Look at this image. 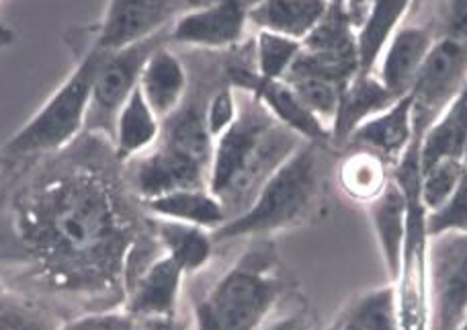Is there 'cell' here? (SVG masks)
<instances>
[{"label": "cell", "mask_w": 467, "mask_h": 330, "mask_svg": "<svg viewBox=\"0 0 467 330\" xmlns=\"http://www.w3.org/2000/svg\"><path fill=\"white\" fill-rule=\"evenodd\" d=\"M306 139L258 113L238 111L232 128L218 138L210 167V191L226 211L258 193L275 170Z\"/></svg>", "instance_id": "1"}, {"label": "cell", "mask_w": 467, "mask_h": 330, "mask_svg": "<svg viewBox=\"0 0 467 330\" xmlns=\"http://www.w3.org/2000/svg\"><path fill=\"white\" fill-rule=\"evenodd\" d=\"M322 160L318 144L306 142L265 180L244 213L215 230V241L273 232L291 226L310 211L318 195Z\"/></svg>", "instance_id": "2"}, {"label": "cell", "mask_w": 467, "mask_h": 330, "mask_svg": "<svg viewBox=\"0 0 467 330\" xmlns=\"http://www.w3.org/2000/svg\"><path fill=\"white\" fill-rule=\"evenodd\" d=\"M101 60L103 49H90L68 80L8 139L6 150L11 154H37L57 150L68 144L87 121L95 77Z\"/></svg>", "instance_id": "3"}, {"label": "cell", "mask_w": 467, "mask_h": 330, "mask_svg": "<svg viewBox=\"0 0 467 330\" xmlns=\"http://www.w3.org/2000/svg\"><path fill=\"white\" fill-rule=\"evenodd\" d=\"M47 238L68 257H88L109 242L113 220L101 189L77 180L47 201Z\"/></svg>", "instance_id": "4"}, {"label": "cell", "mask_w": 467, "mask_h": 330, "mask_svg": "<svg viewBox=\"0 0 467 330\" xmlns=\"http://www.w3.org/2000/svg\"><path fill=\"white\" fill-rule=\"evenodd\" d=\"M408 195V230L402 253V265L394 282L398 318L402 330H429V236L424 228V211L419 185L420 175L396 179Z\"/></svg>", "instance_id": "5"}, {"label": "cell", "mask_w": 467, "mask_h": 330, "mask_svg": "<svg viewBox=\"0 0 467 330\" xmlns=\"http://www.w3.org/2000/svg\"><path fill=\"white\" fill-rule=\"evenodd\" d=\"M429 330H457L467 316V232L429 238Z\"/></svg>", "instance_id": "6"}, {"label": "cell", "mask_w": 467, "mask_h": 330, "mask_svg": "<svg viewBox=\"0 0 467 330\" xmlns=\"http://www.w3.org/2000/svg\"><path fill=\"white\" fill-rule=\"evenodd\" d=\"M467 82V41L443 37L432 44L410 90L414 105V131L422 138L447 105Z\"/></svg>", "instance_id": "7"}, {"label": "cell", "mask_w": 467, "mask_h": 330, "mask_svg": "<svg viewBox=\"0 0 467 330\" xmlns=\"http://www.w3.org/2000/svg\"><path fill=\"white\" fill-rule=\"evenodd\" d=\"M273 298L275 284L261 267L238 265L215 285L203 310L222 330H254Z\"/></svg>", "instance_id": "8"}, {"label": "cell", "mask_w": 467, "mask_h": 330, "mask_svg": "<svg viewBox=\"0 0 467 330\" xmlns=\"http://www.w3.org/2000/svg\"><path fill=\"white\" fill-rule=\"evenodd\" d=\"M156 47L158 36L140 41L136 46L115 49V52H105L103 49V60L99 64L87 115L90 126H115L117 113L133 93V88L138 87L141 68H144L146 60Z\"/></svg>", "instance_id": "9"}, {"label": "cell", "mask_w": 467, "mask_h": 330, "mask_svg": "<svg viewBox=\"0 0 467 330\" xmlns=\"http://www.w3.org/2000/svg\"><path fill=\"white\" fill-rule=\"evenodd\" d=\"M185 13V0H109L97 47L115 52L156 37L164 25Z\"/></svg>", "instance_id": "10"}, {"label": "cell", "mask_w": 467, "mask_h": 330, "mask_svg": "<svg viewBox=\"0 0 467 330\" xmlns=\"http://www.w3.org/2000/svg\"><path fill=\"white\" fill-rule=\"evenodd\" d=\"M414 139L416 131L412 95H406L391 103L388 109H383L381 113L373 115L371 119L363 121L350 134L348 142H355L363 150L378 154L389 167H396L402 160V156L408 152V148L412 146Z\"/></svg>", "instance_id": "11"}, {"label": "cell", "mask_w": 467, "mask_h": 330, "mask_svg": "<svg viewBox=\"0 0 467 330\" xmlns=\"http://www.w3.org/2000/svg\"><path fill=\"white\" fill-rule=\"evenodd\" d=\"M248 19L242 0H226L210 8L185 11L174 19L171 39L177 44L199 47H226L238 41Z\"/></svg>", "instance_id": "12"}, {"label": "cell", "mask_w": 467, "mask_h": 330, "mask_svg": "<svg viewBox=\"0 0 467 330\" xmlns=\"http://www.w3.org/2000/svg\"><path fill=\"white\" fill-rule=\"evenodd\" d=\"M210 169L189 159L174 148L161 144L152 154L141 159L136 169V187L146 200H154L182 189H205L203 180Z\"/></svg>", "instance_id": "13"}, {"label": "cell", "mask_w": 467, "mask_h": 330, "mask_svg": "<svg viewBox=\"0 0 467 330\" xmlns=\"http://www.w3.org/2000/svg\"><path fill=\"white\" fill-rule=\"evenodd\" d=\"M369 222L378 238L383 269L394 284L402 265L404 241L408 230V195L396 179L389 180V185L383 189L379 197H375L371 203H367Z\"/></svg>", "instance_id": "14"}, {"label": "cell", "mask_w": 467, "mask_h": 330, "mask_svg": "<svg viewBox=\"0 0 467 330\" xmlns=\"http://www.w3.org/2000/svg\"><path fill=\"white\" fill-rule=\"evenodd\" d=\"M435 41L420 27H404L388 41L379 60V80L396 98L410 95L416 77Z\"/></svg>", "instance_id": "15"}, {"label": "cell", "mask_w": 467, "mask_h": 330, "mask_svg": "<svg viewBox=\"0 0 467 330\" xmlns=\"http://www.w3.org/2000/svg\"><path fill=\"white\" fill-rule=\"evenodd\" d=\"M244 85L253 87L256 98H261L266 111H269L281 126L296 131V134L306 139V142L320 144L332 136L330 129L307 109L302 103V98L294 93V88H291L285 80H263L258 77H253L246 80Z\"/></svg>", "instance_id": "16"}, {"label": "cell", "mask_w": 467, "mask_h": 330, "mask_svg": "<svg viewBox=\"0 0 467 330\" xmlns=\"http://www.w3.org/2000/svg\"><path fill=\"white\" fill-rule=\"evenodd\" d=\"M138 87L158 119H169L171 115L177 113L182 97H185V66L169 49L158 46L141 68Z\"/></svg>", "instance_id": "17"}, {"label": "cell", "mask_w": 467, "mask_h": 330, "mask_svg": "<svg viewBox=\"0 0 467 330\" xmlns=\"http://www.w3.org/2000/svg\"><path fill=\"white\" fill-rule=\"evenodd\" d=\"M467 146V82L419 142L420 172L439 160H462Z\"/></svg>", "instance_id": "18"}, {"label": "cell", "mask_w": 467, "mask_h": 330, "mask_svg": "<svg viewBox=\"0 0 467 330\" xmlns=\"http://www.w3.org/2000/svg\"><path fill=\"white\" fill-rule=\"evenodd\" d=\"M332 0H261L248 8V16L258 27L302 41L327 16Z\"/></svg>", "instance_id": "19"}, {"label": "cell", "mask_w": 467, "mask_h": 330, "mask_svg": "<svg viewBox=\"0 0 467 330\" xmlns=\"http://www.w3.org/2000/svg\"><path fill=\"white\" fill-rule=\"evenodd\" d=\"M394 101L398 98L381 85L379 78L358 72L347 82L343 95H340L337 118L332 123V136L337 139H348L363 121L388 109Z\"/></svg>", "instance_id": "20"}, {"label": "cell", "mask_w": 467, "mask_h": 330, "mask_svg": "<svg viewBox=\"0 0 467 330\" xmlns=\"http://www.w3.org/2000/svg\"><path fill=\"white\" fill-rule=\"evenodd\" d=\"M412 0H371L367 15L357 33L358 72L369 74L388 41L394 37L398 25L406 15Z\"/></svg>", "instance_id": "21"}, {"label": "cell", "mask_w": 467, "mask_h": 330, "mask_svg": "<svg viewBox=\"0 0 467 330\" xmlns=\"http://www.w3.org/2000/svg\"><path fill=\"white\" fill-rule=\"evenodd\" d=\"M148 205L150 210L161 213L164 218L210 230H218L220 226L226 224L228 216L223 203L212 191H205V189L172 191L154 197V200H148Z\"/></svg>", "instance_id": "22"}, {"label": "cell", "mask_w": 467, "mask_h": 330, "mask_svg": "<svg viewBox=\"0 0 467 330\" xmlns=\"http://www.w3.org/2000/svg\"><path fill=\"white\" fill-rule=\"evenodd\" d=\"M182 273L185 271L171 254L156 261L140 282L138 292L133 295L131 310L146 318H169L174 302H177Z\"/></svg>", "instance_id": "23"}, {"label": "cell", "mask_w": 467, "mask_h": 330, "mask_svg": "<svg viewBox=\"0 0 467 330\" xmlns=\"http://www.w3.org/2000/svg\"><path fill=\"white\" fill-rule=\"evenodd\" d=\"M158 134H161V119L148 105L140 87H136L115 119L117 154L121 159H130L152 146Z\"/></svg>", "instance_id": "24"}, {"label": "cell", "mask_w": 467, "mask_h": 330, "mask_svg": "<svg viewBox=\"0 0 467 330\" xmlns=\"http://www.w3.org/2000/svg\"><path fill=\"white\" fill-rule=\"evenodd\" d=\"M283 80L294 88V93L302 98V103L332 134V123H335L337 118L340 95H343V88L347 85H340V82L324 77L322 72L310 68L299 56Z\"/></svg>", "instance_id": "25"}, {"label": "cell", "mask_w": 467, "mask_h": 330, "mask_svg": "<svg viewBox=\"0 0 467 330\" xmlns=\"http://www.w3.org/2000/svg\"><path fill=\"white\" fill-rule=\"evenodd\" d=\"M340 187L350 200L371 203L375 197L383 193V189L394 179V170L389 164L369 150L350 154L340 164Z\"/></svg>", "instance_id": "26"}, {"label": "cell", "mask_w": 467, "mask_h": 330, "mask_svg": "<svg viewBox=\"0 0 467 330\" xmlns=\"http://www.w3.org/2000/svg\"><path fill=\"white\" fill-rule=\"evenodd\" d=\"M338 326L350 330H402L398 318L396 287L388 284L350 302Z\"/></svg>", "instance_id": "27"}, {"label": "cell", "mask_w": 467, "mask_h": 330, "mask_svg": "<svg viewBox=\"0 0 467 330\" xmlns=\"http://www.w3.org/2000/svg\"><path fill=\"white\" fill-rule=\"evenodd\" d=\"M174 118L166 129L164 142L174 150L182 152L189 159L205 164L207 169L212 167L213 156V138L207 129L205 115L197 111H185L181 115H171Z\"/></svg>", "instance_id": "28"}, {"label": "cell", "mask_w": 467, "mask_h": 330, "mask_svg": "<svg viewBox=\"0 0 467 330\" xmlns=\"http://www.w3.org/2000/svg\"><path fill=\"white\" fill-rule=\"evenodd\" d=\"M161 234L169 254L179 263L182 271H195L210 259L212 241L205 234V228L172 220L169 224H162Z\"/></svg>", "instance_id": "29"}, {"label": "cell", "mask_w": 467, "mask_h": 330, "mask_svg": "<svg viewBox=\"0 0 467 330\" xmlns=\"http://www.w3.org/2000/svg\"><path fill=\"white\" fill-rule=\"evenodd\" d=\"M304 44L281 33L261 29L256 37V66L258 78L283 80L291 66L302 54Z\"/></svg>", "instance_id": "30"}, {"label": "cell", "mask_w": 467, "mask_h": 330, "mask_svg": "<svg viewBox=\"0 0 467 330\" xmlns=\"http://www.w3.org/2000/svg\"><path fill=\"white\" fill-rule=\"evenodd\" d=\"M465 167L462 160H439L432 164V167L424 169L420 172V185H419V197L424 211H435L441 208L451 193L455 191V187L460 185V180L463 177Z\"/></svg>", "instance_id": "31"}, {"label": "cell", "mask_w": 467, "mask_h": 330, "mask_svg": "<svg viewBox=\"0 0 467 330\" xmlns=\"http://www.w3.org/2000/svg\"><path fill=\"white\" fill-rule=\"evenodd\" d=\"M424 228L429 238L449 232H467V170L451 197L441 208L424 216Z\"/></svg>", "instance_id": "32"}, {"label": "cell", "mask_w": 467, "mask_h": 330, "mask_svg": "<svg viewBox=\"0 0 467 330\" xmlns=\"http://www.w3.org/2000/svg\"><path fill=\"white\" fill-rule=\"evenodd\" d=\"M238 118V107L236 101H234V95L230 88L220 90L218 95L212 98L210 107H207L205 113V123L207 129L213 139H218L223 131H228L232 128V123Z\"/></svg>", "instance_id": "33"}, {"label": "cell", "mask_w": 467, "mask_h": 330, "mask_svg": "<svg viewBox=\"0 0 467 330\" xmlns=\"http://www.w3.org/2000/svg\"><path fill=\"white\" fill-rule=\"evenodd\" d=\"M447 36L467 41V0H451L449 6Z\"/></svg>", "instance_id": "34"}, {"label": "cell", "mask_w": 467, "mask_h": 330, "mask_svg": "<svg viewBox=\"0 0 467 330\" xmlns=\"http://www.w3.org/2000/svg\"><path fill=\"white\" fill-rule=\"evenodd\" d=\"M70 330H131V328L125 318L113 316V318H90Z\"/></svg>", "instance_id": "35"}, {"label": "cell", "mask_w": 467, "mask_h": 330, "mask_svg": "<svg viewBox=\"0 0 467 330\" xmlns=\"http://www.w3.org/2000/svg\"><path fill=\"white\" fill-rule=\"evenodd\" d=\"M222 3L226 0H185V11H199V8H210Z\"/></svg>", "instance_id": "36"}, {"label": "cell", "mask_w": 467, "mask_h": 330, "mask_svg": "<svg viewBox=\"0 0 467 330\" xmlns=\"http://www.w3.org/2000/svg\"><path fill=\"white\" fill-rule=\"evenodd\" d=\"M144 330H172L171 318H148Z\"/></svg>", "instance_id": "37"}, {"label": "cell", "mask_w": 467, "mask_h": 330, "mask_svg": "<svg viewBox=\"0 0 467 330\" xmlns=\"http://www.w3.org/2000/svg\"><path fill=\"white\" fill-rule=\"evenodd\" d=\"M15 39V31L8 29L6 25H0V47H6L8 44H13Z\"/></svg>", "instance_id": "38"}, {"label": "cell", "mask_w": 467, "mask_h": 330, "mask_svg": "<svg viewBox=\"0 0 467 330\" xmlns=\"http://www.w3.org/2000/svg\"><path fill=\"white\" fill-rule=\"evenodd\" d=\"M242 3H244L246 8H253V6H256L258 3H261V0H242Z\"/></svg>", "instance_id": "39"}, {"label": "cell", "mask_w": 467, "mask_h": 330, "mask_svg": "<svg viewBox=\"0 0 467 330\" xmlns=\"http://www.w3.org/2000/svg\"><path fill=\"white\" fill-rule=\"evenodd\" d=\"M462 162H463V167H465V170H467V146H465V152H463V159H462Z\"/></svg>", "instance_id": "40"}, {"label": "cell", "mask_w": 467, "mask_h": 330, "mask_svg": "<svg viewBox=\"0 0 467 330\" xmlns=\"http://www.w3.org/2000/svg\"><path fill=\"white\" fill-rule=\"evenodd\" d=\"M457 330H467V316H465V320H463V323H462V326L457 328Z\"/></svg>", "instance_id": "41"}, {"label": "cell", "mask_w": 467, "mask_h": 330, "mask_svg": "<svg viewBox=\"0 0 467 330\" xmlns=\"http://www.w3.org/2000/svg\"><path fill=\"white\" fill-rule=\"evenodd\" d=\"M338 330H350V328H345V326H338Z\"/></svg>", "instance_id": "42"}]
</instances>
